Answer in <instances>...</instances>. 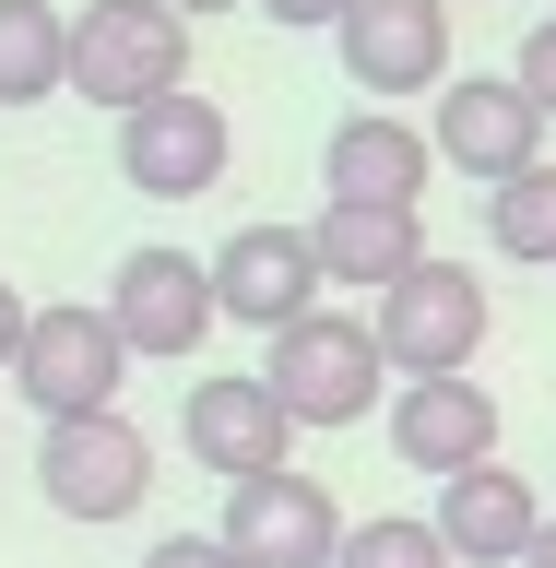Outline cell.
I'll list each match as a JSON object with an SVG mask.
<instances>
[{"mask_svg":"<svg viewBox=\"0 0 556 568\" xmlns=\"http://www.w3.org/2000/svg\"><path fill=\"white\" fill-rule=\"evenodd\" d=\"M213 308L249 320V332H296L320 308V248L309 225H237V237L213 248Z\"/></svg>","mask_w":556,"mask_h":568,"instance_id":"cell-11","label":"cell"},{"mask_svg":"<svg viewBox=\"0 0 556 568\" xmlns=\"http://www.w3.org/2000/svg\"><path fill=\"white\" fill-rule=\"evenodd\" d=\"M166 12H178V24H190V12H237V0H166Z\"/></svg>","mask_w":556,"mask_h":568,"instance_id":"cell-25","label":"cell"},{"mask_svg":"<svg viewBox=\"0 0 556 568\" xmlns=\"http://www.w3.org/2000/svg\"><path fill=\"white\" fill-rule=\"evenodd\" d=\"M509 83H522V95H533V106L556 119V12H545V24L522 36V60H509Z\"/></svg>","mask_w":556,"mask_h":568,"instance_id":"cell-20","label":"cell"},{"mask_svg":"<svg viewBox=\"0 0 556 568\" xmlns=\"http://www.w3.org/2000/svg\"><path fill=\"white\" fill-rule=\"evenodd\" d=\"M71 95V12L60 0H0V106Z\"/></svg>","mask_w":556,"mask_h":568,"instance_id":"cell-17","label":"cell"},{"mask_svg":"<svg viewBox=\"0 0 556 568\" xmlns=\"http://www.w3.org/2000/svg\"><path fill=\"white\" fill-rule=\"evenodd\" d=\"M36 497L60 509V521H131L142 497H154V438L131 415H71L36 438Z\"/></svg>","mask_w":556,"mask_h":568,"instance_id":"cell-4","label":"cell"},{"mask_svg":"<svg viewBox=\"0 0 556 568\" xmlns=\"http://www.w3.org/2000/svg\"><path fill=\"white\" fill-rule=\"evenodd\" d=\"M178 438H190V462H202V474L261 486V474H284V450H296V415H284L261 379H190Z\"/></svg>","mask_w":556,"mask_h":568,"instance_id":"cell-12","label":"cell"},{"mask_svg":"<svg viewBox=\"0 0 556 568\" xmlns=\"http://www.w3.org/2000/svg\"><path fill=\"white\" fill-rule=\"evenodd\" d=\"M426 142H438V166H462L474 190H509V178L545 166V106H533L509 71H462V83H438Z\"/></svg>","mask_w":556,"mask_h":568,"instance_id":"cell-5","label":"cell"},{"mask_svg":"<svg viewBox=\"0 0 556 568\" xmlns=\"http://www.w3.org/2000/svg\"><path fill=\"white\" fill-rule=\"evenodd\" d=\"M107 320H119V344L154 355V367L202 355V332L225 320L213 308V261H190V248H131V261L107 273Z\"/></svg>","mask_w":556,"mask_h":568,"instance_id":"cell-8","label":"cell"},{"mask_svg":"<svg viewBox=\"0 0 556 568\" xmlns=\"http://www.w3.org/2000/svg\"><path fill=\"white\" fill-rule=\"evenodd\" d=\"M249 12H273V24H296V36H309V24H344L355 0H249Z\"/></svg>","mask_w":556,"mask_h":568,"instance_id":"cell-23","label":"cell"},{"mask_svg":"<svg viewBox=\"0 0 556 568\" xmlns=\"http://www.w3.org/2000/svg\"><path fill=\"white\" fill-rule=\"evenodd\" d=\"M522 568H556V521H545V532H533V557H522Z\"/></svg>","mask_w":556,"mask_h":568,"instance_id":"cell-24","label":"cell"},{"mask_svg":"<svg viewBox=\"0 0 556 568\" xmlns=\"http://www.w3.org/2000/svg\"><path fill=\"white\" fill-rule=\"evenodd\" d=\"M71 95L107 119H142L154 95H190V24L166 0H83L71 12Z\"/></svg>","mask_w":556,"mask_h":568,"instance_id":"cell-1","label":"cell"},{"mask_svg":"<svg viewBox=\"0 0 556 568\" xmlns=\"http://www.w3.org/2000/svg\"><path fill=\"white\" fill-rule=\"evenodd\" d=\"M344 532L355 521L332 509V486L284 462V474H261V486H225V532H213V545H225L237 568H332Z\"/></svg>","mask_w":556,"mask_h":568,"instance_id":"cell-7","label":"cell"},{"mask_svg":"<svg viewBox=\"0 0 556 568\" xmlns=\"http://www.w3.org/2000/svg\"><path fill=\"white\" fill-rule=\"evenodd\" d=\"M426 178H438V142L415 119H391V106H355L344 131L320 142V190L332 202H380V213H415Z\"/></svg>","mask_w":556,"mask_h":568,"instance_id":"cell-13","label":"cell"},{"mask_svg":"<svg viewBox=\"0 0 556 568\" xmlns=\"http://www.w3.org/2000/svg\"><path fill=\"white\" fill-rule=\"evenodd\" d=\"M225 154H237V131H225L213 95H154L142 119H119V178H131L142 202H202V190H225Z\"/></svg>","mask_w":556,"mask_h":568,"instance_id":"cell-9","label":"cell"},{"mask_svg":"<svg viewBox=\"0 0 556 568\" xmlns=\"http://www.w3.org/2000/svg\"><path fill=\"white\" fill-rule=\"evenodd\" d=\"M332 568H451V545H438V521H415V509H380V521L344 532Z\"/></svg>","mask_w":556,"mask_h":568,"instance_id":"cell-19","label":"cell"},{"mask_svg":"<svg viewBox=\"0 0 556 568\" xmlns=\"http://www.w3.org/2000/svg\"><path fill=\"white\" fill-rule=\"evenodd\" d=\"M367 332H380L391 379H474V355H486V284L426 248L415 273L367 308Z\"/></svg>","mask_w":556,"mask_h":568,"instance_id":"cell-3","label":"cell"},{"mask_svg":"<svg viewBox=\"0 0 556 568\" xmlns=\"http://www.w3.org/2000/svg\"><path fill=\"white\" fill-rule=\"evenodd\" d=\"M438 545H451V568H522L533 532H545V497H533V474H509V462H474V474H451L438 486Z\"/></svg>","mask_w":556,"mask_h":568,"instance_id":"cell-14","label":"cell"},{"mask_svg":"<svg viewBox=\"0 0 556 568\" xmlns=\"http://www.w3.org/2000/svg\"><path fill=\"white\" fill-rule=\"evenodd\" d=\"M12 379L48 426L71 415H119V379H131V344H119V320L107 308H36L24 355H12Z\"/></svg>","mask_w":556,"mask_h":568,"instance_id":"cell-6","label":"cell"},{"mask_svg":"<svg viewBox=\"0 0 556 568\" xmlns=\"http://www.w3.org/2000/svg\"><path fill=\"white\" fill-rule=\"evenodd\" d=\"M309 248H320V284H367V296H391V284L426 261V225H415V213H380V202H320Z\"/></svg>","mask_w":556,"mask_h":568,"instance_id":"cell-16","label":"cell"},{"mask_svg":"<svg viewBox=\"0 0 556 568\" xmlns=\"http://www.w3.org/2000/svg\"><path fill=\"white\" fill-rule=\"evenodd\" d=\"M142 568H237V557H225L213 532H166V545H154V557H142Z\"/></svg>","mask_w":556,"mask_h":568,"instance_id":"cell-21","label":"cell"},{"mask_svg":"<svg viewBox=\"0 0 556 568\" xmlns=\"http://www.w3.org/2000/svg\"><path fill=\"white\" fill-rule=\"evenodd\" d=\"M391 450H403V474H474V462H497V390L486 379H403V403H391Z\"/></svg>","mask_w":556,"mask_h":568,"instance_id":"cell-15","label":"cell"},{"mask_svg":"<svg viewBox=\"0 0 556 568\" xmlns=\"http://www.w3.org/2000/svg\"><path fill=\"white\" fill-rule=\"evenodd\" d=\"M380 379H391L380 332L344 320V308H309L296 332H273V355H261V390H273L296 426H367Z\"/></svg>","mask_w":556,"mask_h":568,"instance_id":"cell-2","label":"cell"},{"mask_svg":"<svg viewBox=\"0 0 556 568\" xmlns=\"http://www.w3.org/2000/svg\"><path fill=\"white\" fill-rule=\"evenodd\" d=\"M486 237H497V261H556V166L486 190Z\"/></svg>","mask_w":556,"mask_h":568,"instance_id":"cell-18","label":"cell"},{"mask_svg":"<svg viewBox=\"0 0 556 568\" xmlns=\"http://www.w3.org/2000/svg\"><path fill=\"white\" fill-rule=\"evenodd\" d=\"M332 48H344L355 95H438L451 83V0H355Z\"/></svg>","mask_w":556,"mask_h":568,"instance_id":"cell-10","label":"cell"},{"mask_svg":"<svg viewBox=\"0 0 556 568\" xmlns=\"http://www.w3.org/2000/svg\"><path fill=\"white\" fill-rule=\"evenodd\" d=\"M24 332H36V308H24V284L0 273V379H12V355H24Z\"/></svg>","mask_w":556,"mask_h":568,"instance_id":"cell-22","label":"cell"}]
</instances>
